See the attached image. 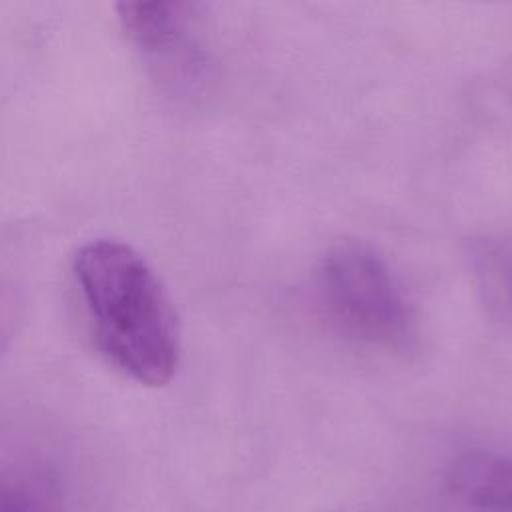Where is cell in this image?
<instances>
[{"instance_id": "obj_1", "label": "cell", "mask_w": 512, "mask_h": 512, "mask_svg": "<svg viewBox=\"0 0 512 512\" xmlns=\"http://www.w3.org/2000/svg\"><path fill=\"white\" fill-rule=\"evenodd\" d=\"M72 276L106 364L140 386H166L180 364V326L150 262L126 242L96 238L76 250Z\"/></svg>"}, {"instance_id": "obj_2", "label": "cell", "mask_w": 512, "mask_h": 512, "mask_svg": "<svg viewBox=\"0 0 512 512\" xmlns=\"http://www.w3.org/2000/svg\"><path fill=\"white\" fill-rule=\"evenodd\" d=\"M314 296L328 324L358 344L404 354L418 342V318L388 262L370 246L344 242L326 252Z\"/></svg>"}, {"instance_id": "obj_3", "label": "cell", "mask_w": 512, "mask_h": 512, "mask_svg": "<svg viewBox=\"0 0 512 512\" xmlns=\"http://www.w3.org/2000/svg\"><path fill=\"white\" fill-rule=\"evenodd\" d=\"M188 8L180 2H122L116 12L124 32L144 52L168 60L182 80L196 82L206 72V56L190 36Z\"/></svg>"}, {"instance_id": "obj_4", "label": "cell", "mask_w": 512, "mask_h": 512, "mask_svg": "<svg viewBox=\"0 0 512 512\" xmlns=\"http://www.w3.org/2000/svg\"><path fill=\"white\" fill-rule=\"evenodd\" d=\"M448 492L466 512H512V456L472 450L448 470Z\"/></svg>"}, {"instance_id": "obj_5", "label": "cell", "mask_w": 512, "mask_h": 512, "mask_svg": "<svg viewBox=\"0 0 512 512\" xmlns=\"http://www.w3.org/2000/svg\"><path fill=\"white\" fill-rule=\"evenodd\" d=\"M472 262L488 306L512 324V240L480 242Z\"/></svg>"}, {"instance_id": "obj_6", "label": "cell", "mask_w": 512, "mask_h": 512, "mask_svg": "<svg viewBox=\"0 0 512 512\" xmlns=\"http://www.w3.org/2000/svg\"><path fill=\"white\" fill-rule=\"evenodd\" d=\"M0 512H72L62 494L44 478L0 466Z\"/></svg>"}]
</instances>
